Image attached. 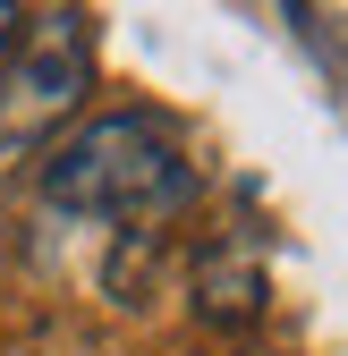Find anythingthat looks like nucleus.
<instances>
[{
	"label": "nucleus",
	"instance_id": "nucleus-1",
	"mask_svg": "<svg viewBox=\"0 0 348 356\" xmlns=\"http://www.w3.org/2000/svg\"><path fill=\"white\" fill-rule=\"evenodd\" d=\"M42 195L85 220H153L196 195V170L161 111H102L42 153Z\"/></svg>",
	"mask_w": 348,
	"mask_h": 356
},
{
	"label": "nucleus",
	"instance_id": "nucleus-3",
	"mask_svg": "<svg viewBox=\"0 0 348 356\" xmlns=\"http://www.w3.org/2000/svg\"><path fill=\"white\" fill-rule=\"evenodd\" d=\"M196 314L212 331H246L264 314V246L255 238H212L196 254Z\"/></svg>",
	"mask_w": 348,
	"mask_h": 356
},
{
	"label": "nucleus",
	"instance_id": "nucleus-2",
	"mask_svg": "<svg viewBox=\"0 0 348 356\" xmlns=\"http://www.w3.org/2000/svg\"><path fill=\"white\" fill-rule=\"evenodd\" d=\"M94 94V17L85 9H17L0 42V153H17Z\"/></svg>",
	"mask_w": 348,
	"mask_h": 356
},
{
	"label": "nucleus",
	"instance_id": "nucleus-4",
	"mask_svg": "<svg viewBox=\"0 0 348 356\" xmlns=\"http://www.w3.org/2000/svg\"><path fill=\"white\" fill-rule=\"evenodd\" d=\"M9 26H17V9H0V42H9Z\"/></svg>",
	"mask_w": 348,
	"mask_h": 356
}]
</instances>
